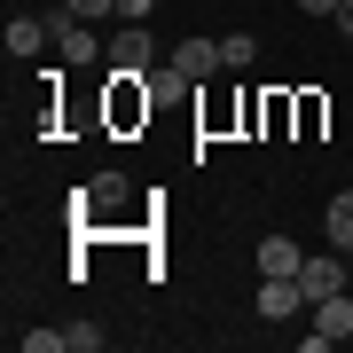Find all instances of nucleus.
I'll use <instances>...</instances> for the list:
<instances>
[{
  "label": "nucleus",
  "mask_w": 353,
  "mask_h": 353,
  "mask_svg": "<svg viewBox=\"0 0 353 353\" xmlns=\"http://www.w3.org/2000/svg\"><path fill=\"white\" fill-rule=\"evenodd\" d=\"M118 79H150V63H157V39H150V24H126L110 39V55H102Z\"/></svg>",
  "instance_id": "nucleus-1"
},
{
  "label": "nucleus",
  "mask_w": 353,
  "mask_h": 353,
  "mask_svg": "<svg viewBox=\"0 0 353 353\" xmlns=\"http://www.w3.org/2000/svg\"><path fill=\"white\" fill-rule=\"evenodd\" d=\"M48 32H55V55H63L71 71H87V63H102V55H110V48H102V39L71 16V8H63V16H48Z\"/></svg>",
  "instance_id": "nucleus-2"
},
{
  "label": "nucleus",
  "mask_w": 353,
  "mask_h": 353,
  "mask_svg": "<svg viewBox=\"0 0 353 353\" xmlns=\"http://www.w3.org/2000/svg\"><path fill=\"white\" fill-rule=\"evenodd\" d=\"M338 338H353V290H338V299H322L314 306V330H306V353H330V345H338Z\"/></svg>",
  "instance_id": "nucleus-3"
},
{
  "label": "nucleus",
  "mask_w": 353,
  "mask_h": 353,
  "mask_svg": "<svg viewBox=\"0 0 353 353\" xmlns=\"http://www.w3.org/2000/svg\"><path fill=\"white\" fill-rule=\"evenodd\" d=\"M259 314L267 322H290V314H314V299H306L299 275H259Z\"/></svg>",
  "instance_id": "nucleus-4"
},
{
  "label": "nucleus",
  "mask_w": 353,
  "mask_h": 353,
  "mask_svg": "<svg viewBox=\"0 0 353 353\" xmlns=\"http://www.w3.org/2000/svg\"><path fill=\"white\" fill-rule=\"evenodd\" d=\"M299 283H306V299L322 306V299H338V290H353V267H338V259L322 252V259H306V267H299Z\"/></svg>",
  "instance_id": "nucleus-5"
},
{
  "label": "nucleus",
  "mask_w": 353,
  "mask_h": 353,
  "mask_svg": "<svg viewBox=\"0 0 353 353\" xmlns=\"http://www.w3.org/2000/svg\"><path fill=\"white\" fill-rule=\"evenodd\" d=\"M173 71L181 79H212V71H228V55H220V39H181V48H173Z\"/></svg>",
  "instance_id": "nucleus-6"
},
{
  "label": "nucleus",
  "mask_w": 353,
  "mask_h": 353,
  "mask_svg": "<svg viewBox=\"0 0 353 353\" xmlns=\"http://www.w3.org/2000/svg\"><path fill=\"white\" fill-rule=\"evenodd\" d=\"M39 48H55L48 16H8V55H39Z\"/></svg>",
  "instance_id": "nucleus-7"
},
{
  "label": "nucleus",
  "mask_w": 353,
  "mask_h": 353,
  "mask_svg": "<svg viewBox=\"0 0 353 353\" xmlns=\"http://www.w3.org/2000/svg\"><path fill=\"white\" fill-rule=\"evenodd\" d=\"M322 228H330V252H353V189H338L322 204Z\"/></svg>",
  "instance_id": "nucleus-8"
},
{
  "label": "nucleus",
  "mask_w": 353,
  "mask_h": 353,
  "mask_svg": "<svg viewBox=\"0 0 353 353\" xmlns=\"http://www.w3.org/2000/svg\"><path fill=\"white\" fill-rule=\"evenodd\" d=\"M299 267H306V252H299L290 236H267V243H259V275H299Z\"/></svg>",
  "instance_id": "nucleus-9"
},
{
  "label": "nucleus",
  "mask_w": 353,
  "mask_h": 353,
  "mask_svg": "<svg viewBox=\"0 0 353 353\" xmlns=\"http://www.w3.org/2000/svg\"><path fill=\"white\" fill-rule=\"evenodd\" d=\"M63 338H71V353H102V345H110V330H102V322H71Z\"/></svg>",
  "instance_id": "nucleus-10"
},
{
  "label": "nucleus",
  "mask_w": 353,
  "mask_h": 353,
  "mask_svg": "<svg viewBox=\"0 0 353 353\" xmlns=\"http://www.w3.org/2000/svg\"><path fill=\"white\" fill-rule=\"evenodd\" d=\"M24 353H71L63 330H24Z\"/></svg>",
  "instance_id": "nucleus-11"
},
{
  "label": "nucleus",
  "mask_w": 353,
  "mask_h": 353,
  "mask_svg": "<svg viewBox=\"0 0 353 353\" xmlns=\"http://www.w3.org/2000/svg\"><path fill=\"white\" fill-rule=\"evenodd\" d=\"M220 55H228V71H243V63H252V32H228Z\"/></svg>",
  "instance_id": "nucleus-12"
},
{
  "label": "nucleus",
  "mask_w": 353,
  "mask_h": 353,
  "mask_svg": "<svg viewBox=\"0 0 353 353\" xmlns=\"http://www.w3.org/2000/svg\"><path fill=\"white\" fill-rule=\"evenodd\" d=\"M118 196H126V181H118V173H102L94 189H87V204H118Z\"/></svg>",
  "instance_id": "nucleus-13"
},
{
  "label": "nucleus",
  "mask_w": 353,
  "mask_h": 353,
  "mask_svg": "<svg viewBox=\"0 0 353 353\" xmlns=\"http://www.w3.org/2000/svg\"><path fill=\"white\" fill-rule=\"evenodd\" d=\"M63 8L79 16V24H87V16H118V0H63Z\"/></svg>",
  "instance_id": "nucleus-14"
},
{
  "label": "nucleus",
  "mask_w": 353,
  "mask_h": 353,
  "mask_svg": "<svg viewBox=\"0 0 353 353\" xmlns=\"http://www.w3.org/2000/svg\"><path fill=\"white\" fill-rule=\"evenodd\" d=\"M150 8H157V0H118V16H126V24H150Z\"/></svg>",
  "instance_id": "nucleus-15"
},
{
  "label": "nucleus",
  "mask_w": 353,
  "mask_h": 353,
  "mask_svg": "<svg viewBox=\"0 0 353 353\" xmlns=\"http://www.w3.org/2000/svg\"><path fill=\"white\" fill-rule=\"evenodd\" d=\"M299 8H306V16H338L345 0H299Z\"/></svg>",
  "instance_id": "nucleus-16"
},
{
  "label": "nucleus",
  "mask_w": 353,
  "mask_h": 353,
  "mask_svg": "<svg viewBox=\"0 0 353 353\" xmlns=\"http://www.w3.org/2000/svg\"><path fill=\"white\" fill-rule=\"evenodd\" d=\"M338 32H345V39H353V0H345V8H338Z\"/></svg>",
  "instance_id": "nucleus-17"
}]
</instances>
